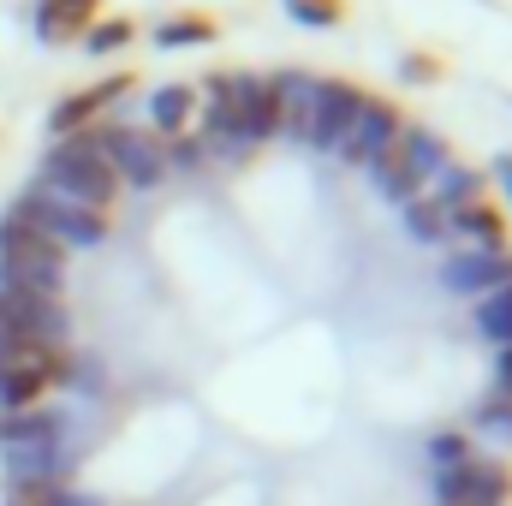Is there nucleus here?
Instances as JSON below:
<instances>
[{
    "label": "nucleus",
    "mask_w": 512,
    "mask_h": 506,
    "mask_svg": "<svg viewBox=\"0 0 512 506\" xmlns=\"http://www.w3.org/2000/svg\"><path fill=\"white\" fill-rule=\"evenodd\" d=\"M42 185H48L54 197H66V203H78V209H96V215H108V203L120 197V173L96 155L90 126L72 131V137H60V143L48 149V161H42Z\"/></svg>",
    "instance_id": "1"
},
{
    "label": "nucleus",
    "mask_w": 512,
    "mask_h": 506,
    "mask_svg": "<svg viewBox=\"0 0 512 506\" xmlns=\"http://www.w3.org/2000/svg\"><path fill=\"white\" fill-rule=\"evenodd\" d=\"M60 268L66 251L54 239H42L24 221H0V286H30V292H60Z\"/></svg>",
    "instance_id": "2"
},
{
    "label": "nucleus",
    "mask_w": 512,
    "mask_h": 506,
    "mask_svg": "<svg viewBox=\"0 0 512 506\" xmlns=\"http://www.w3.org/2000/svg\"><path fill=\"white\" fill-rule=\"evenodd\" d=\"M12 221L36 227V233H42V239H54L60 251H66V245H102V239H108V215H96V209H78V203L54 197L48 185L24 191V197L12 203Z\"/></svg>",
    "instance_id": "3"
},
{
    "label": "nucleus",
    "mask_w": 512,
    "mask_h": 506,
    "mask_svg": "<svg viewBox=\"0 0 512 506\" xmlns=\"http://www.w3.org/2000/svg\"><path fill=\"white\" fill-rule=\"evenodd\" d=\"M72 381V352L66 346H30L12 364H0V417L6 411H36L48 387Z\"/></svg>",
    "instance_id": "4"
},
{
    "label": "nucleus",
    "mask_w": 512,
    "mask_h": 506,
    "mask_svg": "<svg viewBox=\"0 0 512 506\" xmlns=\"http://www.w3.org/2000/svg\"><path fill=\"white\" fill-rule=\"evenodd\" d=\"M96 137V155L120 173V185H161L167 173V143L155 131H137V126H90Z\"/></svg>",
    "instance_id": "5"
},
{
    "label": "nucleus",
    "mask_w": 512,
    "mask_h": 506,
    "mask_svg": "<svg viewBox=\"0 0 512 506\" xmlns=\"http://www.w3.org/2000/svg\"><path fill=\"white\" fill-rule=\"evenodd\" d=\"M0 334H12L24 346H60L66 340V304H60V292L0 286Z\"/></svg>",
    "instance_id": "6"
},
{
    "label": "nucleus",
    "mask_w": 512,
    "mask_h": 506,
    "mask_svg": "<svg viewBox=\"0 0 512 506\" xmlns=\"http://www.w3.org/2000/svg\"><path fill=\"white\" fill-rule=\"evenodd\" d=\"M364 90H352V84H334V78H322V84H310V114H304V143H316V149H340V137L358 126V114H364Z\"/></svg>",
    "instance_id": "7"
},
{
    "label": "nucleus",
    "mask_w": 512,
    "mask_h": 506,
    "mask_svg": "<svg viewBox=\"0 0 512 506\" xmlns=\"http://www.w3.org/2000/svg\"><path fill=\"white\" fill-rule=\"evenodd\" d=\"M233 120H239V143H268L280 131V90L274 78H251V72H233Z\"/></svg>",
    "instance_id": "8"
},
{
    "label": "nucleus",
    "mask_w": 512,
    "mask_h": 506,
    "mask_svg": "<svg viewBox=\"0 0 512 506\" xmlns=\"http://www.w3.org/2000/svg\"><path fill=\"white\" fill-rule=\"evenodd\" d=\"M441 506H507L512 477L501 465H483V459H465L453 471H441Z\"/></svg>",
    "instance_id": "9"
},
{
    "label": "nucleus",
    "mask_w": 512,
    "mask_h": 506,
    "mask_svg": "<svg viewBox=\"0 0 512 506\" xmlns=\"http://www.w3.org/2000/svg\"><path fill=\"white\" fill-rule=\"evenodd\" d=\"M399 131H405V126H399V114H393L387 102H376V96H370V102H364V114H358V126L340 137V155L370 167L382 149H393V143H399Z\"/></svg>",
    "instance_id": "10"
},
{
    "label": "nucleus",
    "mask_w": 512,
    "mask_h": 506,
    "mask_svg": "<svg viewBox=\"0 0 512 506\" xmlns=\"http://www.w3.org/2000/svg\"><path fill=\"white\" fill-rule=\"evenodd\" d=\"M441 280H447L453 292H483V298H489L495 286L512 280V251H465L441 268Z\"/></svg>",
    "instance_id": "11"
},
{
    "label": "nucleus",
    "mask_w": 512,
    "mask_h": 506,
    "mask_svg": "<svg viewBox=\"0 0 512 506\" xmlns=\"http://www.w3.org/2000/svg\"><path fill=\"white\" fill-rule=\"evenodd\" d=\"M126 90H131V78H102V84H90V90L66 96V102L54 108V120H48V126L60 131V137H72V131L96 126V114H102V108H114V102H120Z\"/></svg>",
    "instance_id": "12"
},
{
    "label": "nucleus",
    "mask_w": 512,
    "mask_h": 506,
    "mask_svg": "<svg viewBox=\"0 0 512 506\" xmlns=\"http://www.w3.org/2000/svg\"><path fill=\"white\" fill-rule=\"evenodd\" d=\"M0 447H66V423L54 411H6L0 417Z\"/></svg>",
    "instance_id": "13"
},
{
    "label": "nucleus",
    "mask_w": 512,
    "mask_h": 506,
    "mask_svg": "<svg viewBox=\"0 0 512 506\" xmlns=\"http://www.w3.org/2000/svg\"><path fill=\"white\" fill-rule=\"evenodd\" d=\"M370 167H376V185H382V197H393L399 209H405V203H417V197H423V185H429V173H423V167H417V161H411L399 143H393V149H382Z\"/></svg>",
    "instance_id": "14"
},
{
    "label": "nucleus",
    "mask_w": 512,
    "mask_h": 506,
    "mask_svg": "<svg viewBox=\"0 0 512 506\" xmlns=\"http://www.w3.org/2000/svg\"><path fill=\"white\" fill-rule=\"evenodd\" d=\"M90 18H96V0H42V6H36V36H42L48 48H60V42H72Z\"/></svg>",
    "instance_id": "15"
},
{
    "label": "nucleus",
    "mask_w": 512,
    "mask_h": 506,
    "mask_svg": "<svg viewBox=\"0 0 512 506\" xmlns=\"http://www.w3.org/2000/svg\"><path fill=\"white\" fill-rule=\"evenodd\" d=\"M453 239H477L483 251H507V221H501V209H489L477 197V203L453 209Z\"/></svg>",
    "instance_id": "16"
},
{
    "label": "nucleus",
    "mask_w": 512,
    "mask_h": 506,
    "mask_svg": "<svg viewBox=\"0 0 512 506\" xmlns=\"http://www.w3.org/2000/svg\"><path fill=\"white\" fill-rule=\"evenodd\" d=\"M477 328H483V340L512 346V280H507V286H495V292L477 304Z\"/></svg>",
    "instance_id": "17"
},
{
    "label": "nucleus",
    "mask_w": 512,
    "mask_h": 506,
    "mask_svg": "<svg viewBox=\"0 0 512 506\" xmlns=\"http://www.w3.org/2000/svg\"><path fill=\"white\" fill-rule=\"evenodd\" d=\"M405 227H411L423 245H441V239H453V215H447L435 197H417V203H405Z\"/></svg>",
    "instance_id": "18"
},
{
    "label": "nucleus",
    "mask_w": 512,
    "mask_h": 506,
    "mask_svg": "<svg viewBox=\"0 0 512 506\" xmlns=\"http://www.w3.org/2000/svg\"><path fill=\"white\" fill-rule=\"evenodd\" d=\"M435 185H441V191H435V203H441L447 215H453V209H465V203H477V191H483V179H477L471 167H453V161L435 173Z\"/></svg>",
    "instance_id": "19"
},
{
    "label": "nucleus",
    "mask_w": 512,
    "mask_h": 506,
    "mask_svg": "<svg viewBox=\"0 0 512 506\" xmlns=\"http://www.w3.org/2000/svg\"><path fill=\"white\" fill-rule=\"evenodd\" d=\"M149 114H155V137H161V131H167V137H179L185 120H191V90H185V84H167V90L149 102Z\"/></svg>",
    "instance_id": "20"
},
{
    "label": "nucleus",
    "mask_w": 512,
    "mask_h": 506,
    "mask_svg": "<svg viewBox=\"0 0 512 506\" xmlns=\"http://www.w3.org/2000/svg\"><path fill=\"white\" fill-rule=\"evenodd\" d=\"M6 506H90L84 495H66L54 477H42V483H12L6 489Z\"/></svg>",
    "instance_id": "21"
},
{
    "label": "nucleus",
    "mask_w": 512,
    "mask_h": 506,
    "mask_svg": "<svg viewBox=\"0 0 512 506\" xmlns=\"http://www.w3.org/2000/svg\"><path fill=\"white\" fill-rule=\"evenodd\" d=\"M399 149H405V155H411V161H417L429 179L447 167V149H441V137H429L423 126H405V131H399Z\"/></svg>",
    "instance_id": "22"
},
{
    "label": "nucleus",
    "mask_w": 512,
    "mask_h": 506,
    "mask_svg": "<svg viewBox=\"0 0 512 506\" xmlns=\"http://www.w3.org/2000/svg\"><path fill=\"white\" fill-rule=\"evenodd\" d=\"M209 36H215L209 18H167L155 42H161V48H197V42H209Z\"/></svg>",
    "instance_id": "23"
},
{
    "label": "nucleus",
    "mask_w": 512,
    "mask_h": 506,
    "mask_svg": "<svg viewBox=\"0 0 512 506\" xmlns=\"http://www.w3.org/2000/svg\"><path fill=\"white\" fill-rule=\"evenodd\" d=\"M286 12L298 18V24H340V0H286Z\"/></svg>",
    "instance_id": "24"
},
{
    "label": "nucleus",
    "mask_w": 512,
    "mask_h": 506,
    "mask_svg": "<svg viewBox=\"0 0 512 506\" xmlns=\"http://www.w3.org/2000/svg\"><path fill=\"white\" fill-rule=\"evenodd\" d=\"M126 42H131L126 18H108V24H96V30H90V54H114V48H126Z\"/></svg>",
    "instance_id": "25"
},
{
    "label": "nucleus",
    "mask_w": 512,
    "mask_h": 506,
    "mask_svg": "<svg viewBox=\"0 0 512 506\" xmlns=\"http://www.w3.org/2000/svg\"><path fill=\"white\" fill-rule=\"evenodd\" d=\"M429 459H435L441 471H453V465H465V459H471V441H465V435H435Z\"/></svg>",
    "instance_id": "26"
},
{
    "label": "nucleus",
    "mask_w": 512,
    "mask_h": 506,
    "mask_svg": "<svg viewBox=\"0 0 512 506\" xmlns=\"http://www.w3.org/2000/svg\"><path fill=\"white\" fill-rule=\"evenodd\" d=\"M483 429L512 435V405H507V399H489V405H483Z\"/></svg>",
    "instance_id": "27"
},
{
    "label": "nucleus",
    "mask_w": 512,
    "mask_h": 506,
    "mask_svg": "<svg viewBox=\"0 0 512 506\" xmlns=\"http://www.w3.org/2000/svg\"><path fill=\"white\" fill-rule=\"evenodd\" d=\"M203 155H209V143H203V137H185V143H173V149H167V161H179V167H197Z\"/></svg>",
    "instance_id": "28"
},
{
    "label": "nucleus",
    "mask_w": 512,
    "mask_h": 506,
    "mask_svg": "<svg viewBox=\"0 0 512 506\" xmlns=\"http://www.w3.org/2000/svg\"><path fill=\"white\" fill-rule=\"evenodd\" d=\"M495 399L512 405V346H501V376H495Z\"/></svg>",
    "instance_id": "29"
},
{
    "label": "nucleus",
    "mask_w": 512,
    "mask_h": 506,
    "mask_svg": "<svg viewBox=\"0 0 512 506\" xmlns=\"http://www.w3.org/2000/svg\"><path fill=\"white\" fill-rule=\"evenodd\" d=\"M501 179H507V191H512V155H501Z\"/></svg>",
    "instance_id": "30"
}]
</instances>
